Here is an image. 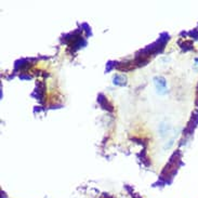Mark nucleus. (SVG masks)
Here are the masks:
<instances>
[{"instance_id":"nucleus-1","label":"nucleus","mask_w":198,"mask_h":198,"mask_svg":"<svg viewBox=\"0 0 198 198\" xmlns=\"http://www.w3.org/2000/svg\"><path fill=\"white\" fill-rule=\"evenodd\" d=\"M155 85H156V88L158 89V91L160 92V93H166V80L161 77H157V78H155Z\"/></svg>"}]
</instances>
